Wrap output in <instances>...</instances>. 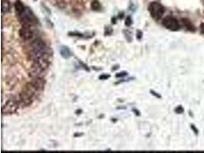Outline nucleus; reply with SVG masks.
I'll list each match as a JSON object with an SVG mask.
<instances>
[{"instance_id": "obj_1", "label": "nucleus", "mask_w": 204, "mask_h": 153, "mask_svg": "<svg viewBox=\"0 0 204 153\" xmlns=\"http://www.w3.org/2000/svg\"><path fill=\"white\" fill-rule=\"evenodd\" d=\"M30 47H31V50L28 52V54H29V58L33 62L45 55L52 54V52L47 46L45 41L41 38H37L34 41H32Z\"/></svg>"}, {"instance_id": "obj_2", "label": "nucleus", "mask_w": 204, "mask_h": 153, "mask_svg": "<svg viewBox=\"0 0 204 153\" xmlns=\"http://www.w3.org/2000/svg\"><path fill=\"white\" fill-rule=\"evenodd\" d=\"M18 17L22 26H28L33 28L38 23V19L29 8H25L23 12Z\"/></svg>"}, {"instance_id": "obj_3", "label": "nucleus", "mask_w": 204, "mask_h": 153, "mask_svg": "<svg viewBox=\"0 0 204 153\" xmlns=\"http://www.w3.org/2000/svg\"><path fill=\"white\" fill-rule=\"evenodd\" d=\"M148 11L152 18L155 20L158 21L164 15V8L160 3L157 2H153L149 5Z\"/></svg>"}, {"instance_id": "obj_4", "label": "nucleus", "mask_w": 204, "mask_h": 153, "mask_svg": "<svg viewBox=\"0 0 204 153\" xmlns=\"http://www.w3.org/2000/svg\"><path fill=\"white\" fill-rule=\"evenodd\" d=\"M19 101L14 99H10L2 106V113L3 115H12L16 113L19 108Z\"/></svg>"}, {"instance_id": "obj_5", "label": "nucleus", "mask_w": 204, "mask_h": 153, "mask_svg": "<svg viewBox=\"0 0 204 153\" xmlns=\"http://www.w3.org/2000/svg\"><path fill=\"white\" fill-rule=\"evenodd\" d=\"M162 24L167 29L173 32H177L180 28V24L178 20L172 16H167L164 18L162 21Z\"/></svg>"}, {"instance_id": "obj_6", "label": "nucleus", "mask_w": 204, "mask_h": 153, "mask_svg": "<svg viewBox=\"0 0 204 153\" xmlns=\"http://www.w3.org/2000/svg\"><path fill=\"white\" fill-rule=\"evenodd\" d=\"M19 35L21 38L25 41L31 39L34 35L32 27H28V26H22V28L19 30Z\"/></svg>"}, {"instance_id": "obj_7", "label": "nucleus", "mask_w": 204, "mask_h": 153, "mask_svg": "<svg viewBox=\"0 0 204 153\" xmlns=\"http://www.w3.org/2000/svg\"><path fill=\"white\" fill-rule=\"evenodd\" d=\"M25 7L24 6V4L22 3V2H21L20 0H17L15 4V11H16V13L17 15V16H19V15L23 12V11L25 10Z\"/></svg>"}, {"instance_id": "obj_8", "label": "nucleus", "mask_w": 204, "mask_h": 153, "mask_svg": "<svg viewBox=\"0 0 204 153\" xmlns=\"http://www.w3.org/2000/svg\"><path fill=\"white\" fill-rule=\"evenodd\" d=\"M60 55H61L64 58H65V59H67V58H69L72 55L71 50H70L67 47H66V46L64 45L61 46L60 50Z\"/></svg>"}, {"instance_id": "obj_9", "label": "nucleus", "mask_w": 204, "mask_h": 153, "mask_svg": "<svg viewBox=\"0 0 204 153\" xmlns=\"http://www.w3.org/2000/svg\"><path fill=\"white\" fill-rule=\"evenodd\" d=\"M182 22H183V24H184V26L187 28V30L190 31V32H194L195 28L190 20L187 19V18H183Z\"/></svg>"}, {"instance_id": "obj_10", "label": "nucleus", "mask_w": 204, "mask_h": 153, "mask_svg": "<svg viewBox=\"0 0 204 153\" xmlns=\"http://www.w3.org/2000/svg\"><path fill=\"white\" fill-rule=\"evenodd\" d=\"M91 8H92L93 10L95 11H98L101 9V6H100V2L97 1H93L91 4Z\"/></svg>"}, {"instance_id": "obj_11", "label": "nucleus", "mask_w": 204, "mask_h": 153, "mask_svg": "<svg viewBox=\"0 0 204 153\" xmlns=\"http://www.w3.org/2000/svg\"><path fill=\"white\" fill-rule=\"evenodd\" d=\"M9 4L8 2H2V12H8L9 11Z\"/></svg>"}, {"instance_id": "obj_12", "label": "nucleus", "mask_w": 204, "mask_h": 153, "mask_svg": "<svg viewBox=\"0 0 204 153\" xmlns=\"http://www.w3.org/2000/svg\"><path fill=\"white\" fill-rule=\"evenodd\" d=\"M125 24H126V26H128V27H129V26H131L132 24V18L131 16H128L127 18L126 19V22H125Z\"/></svg>"}, {"instance_id": "obj_13", "label": "nucleus", "mask_w": 204, "mask_h": 153, "mask_svg": "<svg viewBox=\"0 0 204 153\" xmlns=\"http://www.w3.org/2000/svg\"><path fill=\"white\" fill-rule=\"evenodd\" d=\"M127 75H128L127 72L123 71V72H120V73H116V74H115V76L118 78H121V77H125V76H126Z\"/></svg>"}, {"instance_id": "obj_14", "label": "nucleus", "mask_w": 204, "mask_h": 153, "mask_svg": "<svg viewBox=\"0 0 204 153\" xmlns=\"http://www.w3.org/2000/svg\"><path fill=\"white\" fill-rule=\"evenodd\" d=\"M175 112H176L177 113H182L183 112H184V109H183V107L181 106H177L175 109Z\"/></svg>"}, {"instance_id": "obj_15", "label": "nucleus", "mask_w": 204, "mask_h": 153, "mask_svg": "<svg viewBox=\"0 0 204 153\" xmlns=\"http://www.w3.org/2000/svg\"><path fill=\"white\" fill-rule=\"evenodd\" d=\"M136 38L138 40H140L141 38H142V32H141L140 30L137 31V35H136Z\"/></svg>"}, {"instance_id": "obj_16", "label": "nucleus", "mask_w": 204, "mask_h": 153, "mask_svg": "<svg viewBox=\"0 0 204 153\" xmlns=\"http://www.w3.org/2000/svg\"><path fill=\"white\" fill-rule=\"evenodd\" d=\"M110 75L109 74H101L100 76V80H106L108 78H109Z\"/></svg>"}, {"instance_id": "obj_17", "label": "nucleus", "mask_w": 204, "mask_h": 153, "mask_svg": "<svg viewBox=\"0 0 204 153\" xmlns=\"http://www.w3.org/2000/svg\"><path fill=\"white\" fill-rule=\"evenodd\" d=\"M69 35H72V36H78L81 37L82 35L80 33H77V32H70Z\"/></svg>"}, {"instance_id": "obj_18", "label": "nucleus", "mask_w": 204, "mask_h": 153, "mask_svg": "<svg viewBox=\"0 0 204 153\" xmlns=\"http://www.w3.org/2000/svg\"><path fill=\"white\" fill-rule=\"evenodd\" d=\"M150 93H151V94H154V96H157V97H158V98H161V96H160V95L158 94V93H155V91H153V90H151V91H150Z\"/></svg>"}, {"instance_id": "obj_19", "label": "nucleus", "mask_w": 204, "mask_h": 153, "mask_svg": "<svg viewBox=\"0 0 204 153\" xmlns=\"http://www.w3.org/2000/svg\"><path fill=\"white\" fill-rule=\"evenodd\" d=\"M200 32L202 35H204V23H202L200 25Z\"/></svg>"}, {"instance_id": "obj_20", "label": "nucleus", "mask_w": 204, "mask_h": 153, "mask_svg": "<svg viewBox=\"0 0 204 153\" xmlns=\"http://www.w3.org/2000/svg\"><path fill=\"white\" fill-rule=\"evenodd\" d=\"M190 127H191V128L193 129V131H194V132H195V133H197V132H198V131L196 129V128H195V127H194V125H191V126H190Z\"/></svg>"}, {"instance_id": "obj_21", "label": "nucleus", "mask_w": 204, "mask_h": 153, "mask_svg": "<svg viewBox=\"0 0 204 153\" xmlns=\"http://www.w3.org/2000/svg\"><path fill=\"white\" fill-rule=\"evenodd\" d=\"M82 135H83V134H76L75 136H82Z\"/></svg>"}, {"instance_id": "obj_22", "label": "nucleus", "mask_w": 204, "mask_h": 153, "mask_svg": "<svg viewBox=\"0 0 204 153\" xmlns=\"http://www.w3.org/2000/svg\"><path fill=\"white\" fill-rule=\"evenodd\" d=\"M34 1H37V0H34Z\"/></svg>"}]
</instances>
